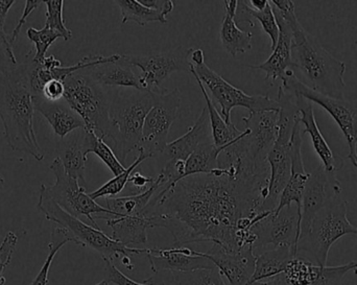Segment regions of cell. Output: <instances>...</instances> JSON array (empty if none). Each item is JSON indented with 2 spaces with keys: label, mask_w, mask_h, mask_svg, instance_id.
<instances>
[{
  "label": "cell",
  "mask_w": 357,
  "mask_h": 285,
  "mask_svg": "<svg viewBox=\"0 0 357 285\" xmlns=\"http://www.w3.org/2000/svg\"><path fill=\"white\" fill-rule=\"evenodd\" d=\"M16 2L15 0H0V31H4V24H6L8 10Z\"/></svg>",
  "instance_id": "47"
},
{
  "label": "cell",
  "mask_w": 357,
  "mask_h": 285,
  "mask_svg": "<svg viewBox=\"0 0 357 285\" xmlns=\"http://www.w3.org/2000/svg\"><path fill=\"white\" fill-rule=\"evenodd\" d=\"M234 20L236 24L248 22L251 26H255V21H258L264 33L270 37L272 50L276 47L279 39V27L270 1L264 10H256L252 8L247 2L237 0Z\"/></svg>",
  "instance_id": "29"
},
{
  "label": "cell",
  "mask_w": 357,
  "mask_h": 285,
  "mask_svg": "<svg viewBox=\"0 0 357 285\" xmlns=\"http://www.w3.org/2000/svg\"><path fill=\"white\" fill-rule=\"evenodd\" d=\"M350 271L357 275V261L337 267H321L297 255L289 261L282 273L252 285H342Z\"/></svg>",
  "instance_id": "13"
},
{
  "label": "cell",
  "mask_w": 357,
  "mask_h": 285,
  "mask_svg": "<svg viewBox=\"0 0 357 285\" xmlns=\"http://www.w3.org/2000/svg\"><path fill=\"white\" fill-rule=\"evenodd\" d=\"M33 98L24 63L0 75V119L6 144L15 152L42 161L45 154L33 128Z\"/></svg>",
  "instance_id": "2"
},
{
  "label": "cell",
  "mask_w": 357,
  "mask_h": 285,
  "mask_svg": "<svg viewBox=\"0 0 357 285\" xmlns=\"http://www.w3.org/2000/svg\"><path fill=\"white\" fill-rule=\"evenodd\" d=\"M155 182V178L152 177H144L140 173H133L130 177L129 183L133 185V187L137 190L138 194H142V192L148 190L151 187L153 183Z\"/></svg>",
  "instance_id": "45"
},
{
  "label": "cell",
  "mask_w": 357,
  "mask_h": 285,
  "mask_svg": "<svg viewBox=\"0 0 357 285\" xmlns=\"http://www.w3.org/2000/svg\"><path fill=\"white\" fill-rule=\"evenodd\" d=\"M354 226H356L357 227V221L356 222V224H354Z\"/></svg>",
  "instance_id": "53"
},
{
  "label": "cell",
  "mask_w": 357,
  "mask_h": 285,
  "mask_svg": "<svg viewBox=\"0 0 357 285\" xmlns=\"http://www.w3.org/2000/svg\"><path fill=\"white\" fill-rule=\"evenodd\" d=\"M146 8L162 10L167 15L171 14L174 10V1L169 0H139Z\"/></svg>",
  "instance_id": "46"
},
{
  "label": "cell",
  "mask_w": 357,
  "mask_h": 285,
  "mask_svg": "<svg viewBox=\"0 0 357 285\" xmlns=\"http://www.w3.org/2000/svg\"><path fill=\"white\" fill-rule=\"evenodd\" d=\"M342 192L343 187L337 178V173H329L322 164L310 174L302 198L300 236L308 231L319 211L339 198Z\"/></svg>",
  "instance_id": "15"
},
{
  "label": "cell",
  "mask_w": 357,
  "mask_h": 285,
  "mask_svg": "<svg viewBox=\"0 0 357 285\" xmlns=\"http://www.w3.org/2000/svg\"><path fill=\"white\" fill-rule=\"evenodd\" d=\"M106 265V277L102 282L96 285H158L146 284V282H136L131 278L127 277L123 272L119 271L115 265L114 261L110 259H102Z\"/></svg>",
  "instance_id": "41"
},
{
  "label": "cell",
  "mask_w": 357,
  "mask_h": 285,
  "mask_svg": "<svg viewBox=\"0 0 357 285\" xmlns=\"http://www.w3.org/2000/svg\"><path fill=\"white\" fill-rule=\"evenodd\" d=\"M193 77H195L197 85L199 86V89H201L204 100H205L206 108H207L210 125H211L212 139H213L214 146H220H220H227V144L239 137L243 132L237 130L234 123L229 125L225 121V119L220 115V111L216 109L213 100L208 94L207 90H206L205 86L203 85L201 79L195 75H193Z\"/></svg>",
  "instance_id": "31"
},
{
  "label": "cell",
  "mask_w": 357,
  "mask_h": 285,
  "mask_svg": "<svg viewBox=\"0 0 357 285\" xmlns=\"http://www.w3.org/2000/svg\"><path fill=\"white\" fill-rule=\"evenodd\" d=\"M281 82L283 89L318 104L333 117L347 142L349 148L347 159L357 169V100H337L318 93L302 84L293 70L287 71Z\"/></svg>",
  "instance_id": "9"
},
{
  "label": "cell",
  "mask_w": 357,
  "mask_h": 285,
  "mask_svg": "<svg viewBox=\"0 0 357 285\" xmlns=\"http://www.w3.org/2000/svg\"><path fill=\"white\" fill-rule=\"evenodd\" d=\"M86 146H87L88 154L91 153V154L96 155L110 169L114 177L121 175L126 171L123 163L117 158L109 144H107L102 138L89 130H86Z\"/></svg>",
  "instance_id": "35"
},
{
  "label": "cell",
  "mask_w": 357,
  "mask_h": 285,
  "mask_svg": "<svg viewBox=\"0 0 357 285\" xmlns=\"http://www.w3.org/2000/svg\"><path fill=\"white\" fill-rule=\"evenodd\" d=\"M150 158L151 157L149 156L146 153H144V151L138 150V155L135 160L133 161V163H132L128 169H126L123 173H121V175L115 176L114 178L109 180L107 183L100 186L98 190L89 194V196L91 197V199H93L94 201L100 198H115L117 194L123 192V188L129 183L130 177H131L134 171H135L144 161Z\"/></svg>",
  "instance_id": "34"
},
{
  "label": "cell",
  "mask_w": 357,
  "mask_h": 285,
  "mask_svg": "<svg viewBox=\"0 0 357 285\" xmlns=\"http://www.w3.org/2000/svg\"><path fill=\"white\" fill-rule=\"evenodd\" d=\"M10 36L0 35V75L10 72L18 66Z\"/></svg>",
  "instance_id": "42"
},
{
  "label": "cell",
  "mask_w": 357,
  "mask_h": 285,
  "mask_svg": "<svg viewBox=\"0 0 357 285\" xmlns=\"http://www.w3.org/2000/svg\"><path fill=\"white\" fill-rule=\"evenodd\" d=\"M0 35L6 36V31H0Z\"/></svg>",
  "instance_id": "52"
},
{
  "label": "cell",
  "mask_w": 357,
  "mask_h": 285,
  "mask_svg": "<svg viewBox=\"0 0 357 285\" xmlns=\"http://www.w3.org/2000/svg\"><path fill=\"white\" fill-rule=\"evenodd\" d=\"M43 3L44 1H42V0H26V1H25L24 10H23L22 15H21L20 18H19L16 26L13 29L12 35L10 36V41L12 45H14L15 41H17V39H18L21 29H22V27L24 26L25 23H26L27 18Z\"/></svg>",
  "instance_id": "43"
},
{
  "label": "cell",
  "mask_w": 357,
  "mask_h": 285,
  "mask_svg": "<svg viewBox=\"0 0 357 285\" xmlns=\"http://www.w3.org/2000/svg\"><path fill=\"white\" fill-rule=\"evenodd\" d=\"M191 49L177 48L173 52L153 54H121V61L126 64L139 68L144 91L152 94L165 92L161 86L165 79L176 71L190 70Z\"/></svg>",
  "instance_id": "11"
},
{
  "label": "cell",
  "mask_w": 357,
  "mask_h": 285,
  "mask_svg": "<svg viewBox=\"0 0 357 285\" xmlns=\"http://www.w3.org/2000/svg\"><path fill=\"white\" fill-rule=\"evenodd\" d=\"M279 111H260L250 112L243 117L245 125V139L248 150L257 164L266 167L268 155L278 137Z\"/></svg>",
  "instance_id": "16"
},
{
  "label": "cell",
  "mask_w": 357,
  "mask_h": 285,
  "mask_svg": "<svg viewBox=\"0 0 357 285\" xmlns=\"http://www.w3.org/2000/svg\"><path fill=\"white\" fill-rule=\"evenodd\" d=\"M117 6L121 8L123 24L135 22L144 26L151 22H167V15L162 10L146 8L139 0H117Z\"/></svg>",
  "instance_id": "33"
},
{
  "label": "cell",
  "mask_w": 357,
  "mask_h": 285,
  "mask_svg": "<svg viewBox=\"0 0 357 285\" xmlns=\"http://www.w3.org/2000/svg\"><path fill=\"white\" fill-rule=\"evenodd\" d=\"M231 144V142H230ZM214 146L213 142L203 144L192 153L185 161L184 178L189 176L199 175V174H211L218 169V156L220 153L230 146ZM183 178V179H184Z\"/></svg>",
  "instance_id": "32"
},
{
  "label": "cell",
  "mask_w": 357,
  "mask_h": 285,
  "mask_svg": "<svg viewBox=\"0 0 357 285\" xmlns=\"http://www.w3.org/2000/svg\"><path fill=\"white\" fill-rule=\"evenodd\" d=\"M294 95L296 96V104L299 110L300 123L304 125L302 134H308L312 138L314 152L322 161V165L325 169L329 173H337L343 169L344 160L341 157L335 155L324 136L321 133L314 117V102L299 94H294Z\"/></svg>",
  "instance_id": "19"
},
{
  "label": "cell",
  "mask_w": 357,
  "mask_h": 285,
  "mask_svg": "<svg viewBox=\"0 0 357 285\" xmlns=\"http://www.w3.org/2000/svg\"><path fill=\"white\" fill-rule=\"evenodd\" d=\"M68 242H73V238L69 236L66 230L61 227L54 228L52 230V236H50V242L48 245L47 257L44 261L43 265L41 267L38 275L36 276L35 279L29 285H47L48 284V274H50V268H52V261L54 257L58 254L59 251L68 244Z\"/></svg>",
  "instance_id": "36"
},
{
  "label": "cell",
  "mask_w": 357,
  "mask_h": 285,
  "mask_svg": "<svg viewBox=\"0 0 357 285\" xmlns=\"http://www.w3.org/2000/svg\"><path fill=\"white\" fill-rule=\"evenodd\" d=\"M46 6V22L44 26L58 33L63 40L68 41L73 38V31L67 29L63 17V0H47L44 1Z\"/></svg>",
  "instance_id": "38"
},
{
  "label": "cell",
  "mask_w": 357,
  "mask_h": 285,
  "mask_svg": "<svg viewBox=\"0 0 357 285\" xmlns=\"http://www.w3.org/2000/svg\"><path fill=\"white\" fill-rule=\"evenodd\" d=\"M300 119L296 123L291 136V173L287 186L283 190L279 199L278 206L275 209V213H279L284 207L295 204L301 211L302 198H303L304 190L307 183L310 174L306 173L304 167L303 157H302V131L300 129Z\"/></svg>",
  "instance_id": "20"
},
{
  "label": "cell",
  "mask_w": 357,
  "mask_h": 285,
  "mask_svg": "<svg viewBox=\"0 0 357 285\" xmlns=\"http://www.w3.org/2000/svg\"><path fill=\"white\" fill-rule=\"evenodd\" d=\"M159 185L160 177L158 176L155 178V182L151 187L142 194H129L121 198H107V209L114 215V217L144 215Z\"/></svg>",
  "instance_id": "30"
},
{
  "label": "cell",
  "mask_w": 357,
  "mask_h": 285,
  "mask_svg": "<svg viewBox=\"0 0 357 285\" xmlns=\"http://www.w3.org/2000/svg\"><path fill=\"white\" fill-rule=\"evenodd\" d=\"M291 61L296 77L323 95L343 100L346 64L327 52L300 25L293 31Z\"/></svg>",
  "instance_id": "3"
},
{
  "label": "cell",
  "mask_w": 357,
  "mask_h": 285,
  "mask_svg": "<svg viewBox=\"0 0 357 285\" xmlns=\"http://www.w3.org/2000/svg\"><path fill=\"white\" fill-rule=\"evenodd\" d=\"M18 245V236L13 231L6 232L0 244V285H6V279L4 277V271L12 261L13 255L16 251Z\"/></svg>",
  "instance_id": "40"
},
{
  "label": "cell",
  "mask_w": 357,
  "mask_h": 285,
  "mask_svg": "<svg viewBox=\"0 0 357 285\" xmlns=\"http://www.w3.org/2000/svg\"><path fill=\"white\" fill-rule=\"evenodd\" d=\"M224 4L226 13L220 26V41L227 52L236 56L237 54H245L251 49L253 33L241 31L235 23L237 0H225Z\"/></svg>",
  "instance_id": "27"
},
{
  "label": "cell",
  "mask_w": 357,
  "mask_h": 285,
  "mask_svg": "<svg viewBox=\"0 0 357 285\" xmlns=\"http://www.w3.org/2000/svg\"><path fill=\"white\" fill-rule=\"evenodd\" d=\"M205 60V54L202 49H191L190 56H189V62L192 66L204 64Z\"/></svg>",
  "instance_id": "48"
},
{
  "label": "cell",
  "mask_w": 357,
  "mask_h": 285,
  "mask_svg": "<svg viewBox=\"0 0 357 285\" xmlns=\"http://www.w3.org/2000/svg\"><path fill=\"white\" fill-rule=\"evenodd\" d=\"M347 215V202L340 197L328 203L312 219L308 231L300 236L297 255L326 267L329 251L335 242L348 234L357 236V227L350 223Z\"/></svg>",
  "instance_id": "6"
},
{
  "label": "cell",
  "mask_w": 357,
  "mask_h": 285,
  "mask_svg": "<svg viewBox=\"0 0 357 285\" xmlns=\"http://www.w3.org/2000/svg\"><path fill=\"white\" fill-rule=\"evenodd\" d=\"M64 100L85 123V129L110 140V105L108 90L90 73L89 68L75 71L63 81Z\"/></svg>",
  "instance_id": "5"
},
{
  "label": "cell",
  "mask_w": 357,
  "mask_h": 285,
  "mask_svg": "<svg viewBox=\"0 0 357 285\" xmlns=\"http://www.w3.org/2000/svg\"><path fill=\"white\" fill-rule=\"evenodd\" d=\"M134 68L135 67L126 64L121 59L117 62L90 67L89 71L92 77L105 87L133 88L144 91L139 70Z\"/></svg>",
  "instance_id": "25"
},
{
  "label": "cell",
  "mask_w": 357,
  "mask_h": 285,
  "mask_svg": "<svg viewBox=\"0 0 357 285\" xmlns=\"http://www.w3.org/2000/svg\"><path fill=\"white\" fill-rule=\"evenodd\" d=\"M180 108L178 89L154 94V106L144 121L142 144L138 150L144 151L151 158L162 154L169 144V130L177 119Z\"/></svg>",
  "instance_id": "12"
},
{
  "label": "cell",
  "mask_w": 357,
  "mask_h": 285,
  "mask_svg": "<svg viewBox=\"0 0 357 285\" xmlns=\"http://www.w3.org/2000/svg\"><path fill=\"white\" fill-rule=\"evenodd\" d=\"M295 256L297 253L289 247H278L256 255L255 269L248 285L264 282L282 273L287 263Z\"/></svg>",
  "instance_id": "28"
},
{
  "label": "cell",
  "mask_w": 357,
  "mask_h": 285,
  "mask_svg": "<svg viewBox=\"0 0 357 285\" xmlns=\"http://www.w3.org/2000/svg\"><path fill=\"white\" fill-rule=\"evenodd\" d=\"M107 225L112 230L111 238L115 242L133 248L134 245H144L148 240V230L152 228L146 215L133 217H107Z\"/></svg>",
  "instance_id": "26"
},
{
  "label": "cell",
  "mask_w": 357,
  "mask_h": 285,
  "mask_svg": "<svg viewBox=\"0 0 357 285\" xmlns=\"http://www.w3.org/2000/svg\"><path fill=\"white\" fill-rule=\"evenodd\" d=\"M279 27V39L276 47L273 49L270 58L260 65L249 66L252 69H258L266 72V81H282L287 71L293 70L291 61V44H293V29L283 20L279 15L274 13Z\"/></svg>",
  "instance_id": "23"
},
{
  "label": "cell",
  "mask_w": 357,
  "mask_h": 285,
  "mask_svg": "<svg viewBox=\"0 0 357 285\" xmlns=\"http://www.w3.org/2000/svg\"><path fill=\"white\" fill-rule=\"evenodd\" d=\"M56 158L62 163L65 173L79 181L82 187L86 188L85 171L88 156L86 130H77L60 139L56 146Z\"/></svg>",
  "instance_id": "24"
},
{
  "label": "cell",
  "mask_w": 357,
  "mask_h": 285,
  "mask_svg": "<svg viewBox=\"0 0 357 285\" xmlns=\"http://www.w3.org/2000/svg\"><path fill=\"white\" fill-rule=\"evenodd\" d=\"M38 210L45 215L48 221L54 222L59 227L68 232L73 242L84 248H90L102 255V259H114V257L130 259L131 255H146V249L130 248L115 242L111 236L92 225L84 223L82 219L63 210L45 190L42 184L40 188Z\"/></svg>",
  "instance_id": "7"
},
{
  "label": "cell",
  "mask_w": 357,
  "mask_h": 285,
  "mask_svg": "<svg viewBox=\"0 0 357 285\" xmlns=\"http://www.w3.org/2000/svg\"><path fill=\"white\" fill-rule=\"evenodd\" d=\"M251 8L256 10H264L268 4V0H250Z\"/></svg>",
  "instance_id": "49"
},
{
  "label": "cell",
  "mask_w": 357,
  "mask_h": 285,
  "mask_svg": "<svg viewBox=\"0 0 357 285\" xmlns=\"http://www.w3.org/2000/svg\"><path fill=\"white\" fill-rule=\"evenodd\" d=\"M252 234L256 240L253 245L257 249L266 246L289 247L298 253L297 246L301 232V211L296 205L284 207L279 213H271L268 217L252 227Z\"/></svg>",
  "instance_id": "14"
},
{
  "label": "cell",
  "mask_w": 357,
  "mask_h": 285,
  "mask_svg": "<svg viewBox=\"0 0 357 285\" xmlns=\"http://www.w3.org/2000/svg\"><path fill=\"white\" fill-rule=\"evenodd\" d=\"M190 71L201 79L203 85L209 90L214 102L220 106V112L227 123L231 125V111L235 107H243L249 112H260V111H280V106L277 100L268 98V95H249L243 90L233 86L220 77L215 71L204 63L197 66L190 64Z\"/></svg>",
  "instance_id": "8"
},
{
  "label": "cell",
  "mask_w": 357,
  "mask_h": 285,
  "mask_svg": "<svg viewBox=\"0 0 357 285\" xmlns=\"http://www.w3.org/2000/svg\"><path fill=\"white\" fill-rule=\"evenodd\" d=\"M65 86L62 81L50 79L42 88L41 96L52 102H56L64 98Z\"/></svg>",
  "instance_id": "44"
},
{
  "label": "cell",
  "mask_w": 357,
  "mask_h": 285,
  "mask_svg": "<svg viewBox=\"0 0 357 285\" xmlns=\"http://www.w3.org/2000/svg\"><path fill=\"white\" fill-rule=\"evenodd\" d=\"M209 142H213V139L209 114L205 106L195 125L184 135L167 144L161 156L165 163L185 162L199 146Z\"/></svg>",
  "instance_id": "21"
},
{
  "label": "cell",
  "mask_w": 357,
  "mask_h": 285,
  "mask_svg": "<svg viewBox=\"0 0 357 285\" xmlns=\"http://www.w3.org/2000/svg\"><path fill=\"white\" fill-rule=\"evenodd\" d=\"M50 169L56 177L54 185H45L48 196L69 215L79 219L81 217H87L93 227L100 229L96 222L93 215L100 217V215L114 217L109 209L100 206L96 202L89 194L86 192V188L79 185V181L69 177L65 173L64 167L58 158L54 159L50 164Z\"/></svg>",
  "instance_id": "10"
},
{
  "label": "cell",
  "mask_w": 357,
  "mask_h": 285,
  "mask_svg": "<svg viewBox=\"0 0 357 285\" xmlns=\"http://www.w3.org/2000/svg\"><path fill=\"white\" fill-rule=\"evenodd\" d=\"M146 256L154 274L187 273L197 270L213 269L214 265L205 253L187 247L171 249H146Z\"/></svg>",
  "instance_id": "17"
},
{
  "label": "cell",
  "mask_w": 357,
  "mask_h": 285,
  "mask_svg": "<svg viewBox=\"0 0 357 285\" xmlns=\"http://www.w3.org/2000/svg\"><path fill=\"white\" fill-rule=\"evenodd\" d=\"M169 273V272H165ZM174 285H227L224 278L220 275L216 268L213 269L197 270L187 273H169ZM151 279L161 280L151 277ZM167 282V280H162Z\"/></svg>",
  "instance_id": "37"
},
{
  "label": "cell",
  "mask_w": 357,
  "mask_h": 285,
  "mask_svg": "<svg viewBox=\"0 0 357 285\" xmlns=\"http://www.w3.org/2000/svg\"><path fill=\"white\" fill-rule=\"evenodd\" d=\"M26 36L31 43L35 44L36 52L33 54V60L35 62H41L46 58V52L48 48L60 39L61 36L52 29L44 26L43 29H37L35 27H29L26 31Z\"/></svg>",
  "instance_id": "39"
},
{
  "label": "cell",
  "mask_w": 357,
  "mask_h": 285,
  "mask_svg": "<svg viewBox=\"0 0 357 285\" xmlns=\"http://www.w3.org/2000/svg\"><path fill=\"white\" fill-rule=\"evenodd\" d=\"M33 102L35 110L45 118L54 133L60 139L77 130L85 129L83 119L69 106L64 98L52 102L43 96L36 95L33 98Z\"/></svg>",
  "instance_id": "22"
},
{
  "label": "cell",
  "mask_w": 357,
  "mask_h": 285,
  "mask_svg": "<svg viewBox=\"0 0 357 285\" xmlns=\"http://www.w3.org/2000/svg\"><path fill=\"white\" fill-rule=\"evenodd\" d=\"M205 255L218 270L225 282L229 285L249 284L255 269L253 247H247L239 252H230L220 245L213 244Z\"/></svg>",
  "instance_id": "18"
},
{
  "label": "cell",
  "mask_w": 357,
  "mask_h": 285,
  "mask_svg": "<svg viewBox=\"0 0 357 285\" xmlns=\"http://www.w3.org/2000/svg\"><path fill=\"white\" fill-rule=\"evenodd\" d=\"M268 187L220 173L189 176L162 197H153L144 215L152 228L171 232L175 247L210 242L230 252L253 247L251 233Z\"/></svg>",
  "instance_id": "1"
},
{
  "label": "cell",
  "mask_w": 357,
  "mask_h": 285,
  "mask_svg": "<svg viewBox=\"0 0 357 285\" xmlns=\"http://www.w3.org/2000/svg\"><path fill=\"white\" fill-rule=\"evenodd\" d=\"M153 106L154 94L150 92L133 88L115 92L110 105V141L114 144L113 152L121 163L139 148L144 121Z\"/></svg>",
  "instance_id": "4"
},
{
  "label": "cell",
  "mask_w": 357,
  "mask_h": 285,
  "mask_svg": "<svg viewBox=\"0 0 357 285\" xmlns=\"http://www.w3.org/2000/svg\"><path fill=\"white\" fill-rule=\"evenodd\" d=\"M146 284H158V285H174L169 282H162V280H154V279H148L146 280Z\"/></svg>",
  "instance_id": "50"
},
{
  "label": "cell",
  "mask_w": 357,
  "mask_h": 285,
  "mask_svg": "<svg viewBox=\"0 0 357 285\" xmlns=\"http://www.w3.org/2000/svg\"><path fill=\"white\" fill-rule=\"evenodd\" d=\"M4 186V179L3 178L0 176V192H1L2 190H3Z\"/></svg>",
  "instance_id": "51"
}]
</instances>
